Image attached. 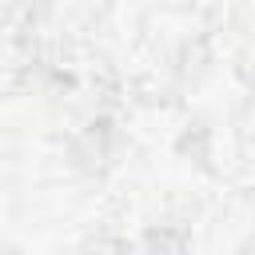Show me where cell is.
I'll return each mask as SVG.
<instances>
[]
</instances>
